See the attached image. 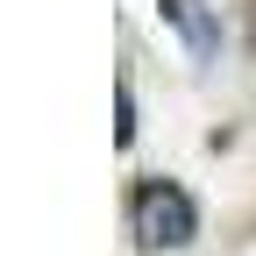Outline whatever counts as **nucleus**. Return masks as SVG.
I'll use <instances>...</instances> for the list:
<instances>
[{"instance_id": "f257e3e1", "label": "nucleus", "mask_w": 256, "mask_h": 256, "mask_svg": "<svg viewBox=\"0 0 256 256\" xmlns=\"http://www.w3.org/2000/svg\"><path fill=\"white\" fill-rule=\"evenodd\" d=\"M192 235H200V206H192L171 178H150L136 192V242L142 249H185Z\"/></svg>"}]
</instances>
